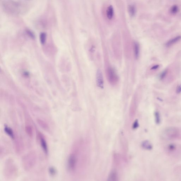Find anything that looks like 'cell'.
<instances>
[{"label":"cell","mask_w":181,"mask_h":181,"mask_svg":"<svg viewBox=\"0 0 181 181\" xmlns=\"http://www.w3.org/2000/svg\"><path fill=\"white\" fill-rule=\"evenodd\" d=\"M37 157L34 152H31L22 158V165L25 170H31L34 167L36 163Z\"/></svg>","instance_id":"cell-1"},{"label":"cell","mask_w":181,"mask_h":181,"mask_svg":"<svg viewBox=\"0 0 181 181\" xmlns=\"http://www.w3.org/2000/svg\"><path fill=\"white\" fill-rule=\"evenodd\" d=\"M76 150H74L69 156L67 161V168L69 171L74 173L76 170L77 166L78 157V153Z\"/></svg>","instance_id":"cell-2"},{"label":"cell","mask_w":181,"mask_h":181,"mask_svg":"<svg viewBox=\"0 0 181 181\" xmlns=\"http://www.w3.org/2000/svg\"><path fill=\"white\" fill-rule=\"evenodd\" d=\"M5 173L6 176L9 177L16 175L17 173V168L13 161L11 159L7 161L5 164Z\"/></svg>","instance_id":"cell-3"},{"label":"cell","mask_w":181,"mask_h":181,"mask_svg":"<svg viewBox=\"0 0 181 181\" xmlns=\"http://www.w3.org/2000/svg\"><path fill=\"white\" fill-rule=\"evenodd\" d=\"M106 73L108 80L110 84L114 85L117 83L118 81V76L113 69L111 67L108 68Z\"/></svg>","instance_id":"cell-4"},{"label":"cell","mask_w":181,"mask_h":181,"mask_svg":"<svg viewBox=\"0 0 181 181\" xmlns=\"http://www.w3.org/2000/svg\"><path fill=\"white\" fill-rule=\"evenodd\" d=\"M38 136L42 149H43L44 153L46 155H48L49 152L48 146L45 138L43 135L40 132L38 133Z\"/></svg>","instance_id":"cell-5"},{"label":"cell","mask_w":181,"mask_h":181,"mask_svg":"<svg viewBox=\"0 0 181 181\" xmlns=\"http://www.w3.org/2000/svg\"><path fill=\"white\" fill-rule=\"evenodd\" d=\"M96 83L98 87L103 88L104 80L102 72L100 69H98L96 74Z\"/></svg>","instance_id":"cell-6"},{"label":"cell","mask_w":181,"mask_h":181,"mask_svg":"<svg viewBox=\"0 0 181 181\" xmlns=\"http://www.w3.org/2000/svg\"><path fill=\"white\" fill-rule=\"evenodd\" d=\"M181 40V36H179L175 37L172 39L170 40L166 43L165 45L167 47H170L175 43H176L178 42L179 41Z\"/></svg>","instance_id":"cell-7"},{"label":"cell","mask_w":181,"mask_h":181,"mask_svg":"<svg viewBox=\"0 0 181 181\" xmlns=\"http://www.w3.org/2000/svg\"><path fill=\"white\" fill-rule=\"evenodd\" d=\"M4 131L5 133L7 135L9 136L12 140H14L15 139V136L14 133L11 127H9L7 125H4Z\"/></svg>","instance_id":"cell-8"},{"label":"cell","mask_w":181,"mask_h":181,"mask_svg":"<svg viewBox=\"0 0 181 181\" xmlns=\"http://www.w3.org/2000/svg\"><path fill=\"white\" fill-rule=\"evenodd\" d=\"M106 16L109 19L111 20L113 18L114 15V10L113 6H110L108 7L106 10Z\"/></svg>","instance_id":"cell-9"},{"label":"cell","mask_w":181,"mask_h":181,"mask_svg":"<svg viewBox=\"0 0 181 181\" xmlns=\"http://www.w3.org/2000/svg\"><path fill=\"white\" fill-rule=\"evenodd\" d=\"M37 123L45 131H48L49 127L48 124L45 121L42 120L41 119H38L37 120Z\"/></svg>","instance_id":"cell-10"},{"label":"cell","mask_w":181,"mask_h":181,"mask_svg":"<svg viewBox=\"0 0 181 181\" xmlns=\"http://www.w3.org/2000/svg\"><path fill=\"white\" fill-rule=\"evenodd\" d=\"M25 128L26 132L29 137L31 138L33 137V129L31 126L29 125H26Z\"/></svg>","instance_id":"cell-11"},{"label":"cell","mask_w":181,"mask_h":181,"mask_svg":"<svg viewBox=\"0 0 181 181\" xmlns=\"http://www.w3.org/2000/svg\"><path fill=\"white\" fill-rule=\"evenodd\" d=\"M134 50L135 58L137 59L139 56L140 46L139 45L137 42H135L134 44Z\"/></svg>","instance_id":"cell-12"},{"label":"cell","mask_w":181,"mask_h":181,"mask_svg":"<svg viewBox=\"0 0 181 181\" xmlns=\"http://www.w3.org/2000/svg\"><path fill=\"white\" fill-rule=\"evenodd\" d=\"M108 180L110 181H116L118 180V176L117 172L115 171H113L109 176Z\"/></svg>","instance_id":"cell-13"},{"label":"cell","mask_w":181,"mask_h":181,"mask_svg":"<svg viewBox=\"0 0 181 181\" xmlns=\"http://www.w3.org/2000/svg\"><path fill=\"white\" fill-rule=\"evenodd\" d=\"M128 11L131 16H134L136 14V10L135 6L134 5H131L128 7Z\"/></svg>","instance_id":"cell-14"},{"label":"cell","mask_w":181,"mask_h":181,"mask_svg":"<svg viewBox=\"0 0 181 181\" xmlns=\"http://www.w3.org/2000/svg\"><path fill=\"white\" fill-rule=\"evenodd\" d=\"M170 13L172 14L175 15L177 14L179 11V7L177 5H173L170 7Z\"/></svg>","instance_id":"cell-15"},{"label":"cell","mask_w":181,"mask_h":181,"mask_svg":"<svg viewBox=\"0 0 181 181\" xmlns=\"http://www.w3.org/2000/svg\"><path fill=\"white\" fill-rule=\"evenodd\" d=\"M49 172L52 176H54L56 175L57 172L55 167L51 166L49 168Z\"/></svg>","instance_id":"cell-16"},{"label":"cell","mask_w":181,"mask_h":181,"mask_svg":"<svg viewBox=\"0 0 181 181\" xmlns=\"http://www.w3.org/2000/svg\"><path fill=\"white\" fill-rule=\"evenodd\" d=\"M40 41L42 44H44L45 43L46 41V33H42L40 34Z\"/></svg>","instance_id":"cell-17"},{"label":"cell","mask_w":181,"mask_h":181,"mask_svg":"<svg viewBox=\"0 0 181 181\" xmlns=\"http://www.w3.org/2000/svg\"><path fill=\"white\" fill-rule=\"evenodd\" d=\"M167 73V70H166L164 71H163L162 72V73H161L160 77V80H163V79H164Z\"/></svg>","instance_id":"cell-18"},{"label":"cell","mask_w":181,"mask_h":181,"mask_svg":"<svg viewBox=\"0 0 181 181\" xmlns=\"http://www.w3.org/2000/svg\"><path fill=\"white\" fill-rule=\"evenodd\" d=\"M148 143V142H144L143 144V145L144 147L148 149H149L151 148V146L149 143L147 145Z\"/></svg>","instance_id":"cell-19"},{"label":"cell","mask_w":181,"mask_h":181,"mask_svg":"<svg viewBox=\"0 0 181 181\" xmlns=\"http://www.w3.org/2000/svg\"><path fill=\"white\" fill-rule=\"evenodd\" d=\"M176 93L178 94L181 93V84L177 86L176 89Z\"/></svg>","instance_id":"cell-20"},{"label":"cell","mask_w":181,"mask_h":181,"mask_svg":"<svg viewBox=\"0 0 181 181\" xmlns=\"http://www.w3.org/2000/svg\"><path fill=\"white\" fill-rule=\"evenodd\" d=\"M159 67L160 65L157 64V65H156L152 67V68H151V69H152V70H156V69H157L159 68Z\"/></svg>","instance_id":"cell-21"},{"label":"cell","mask_w":181,"mask_h":181,"mask_svg":"<svg viewBox=\"0 0 181 181\" xmlns=\"http://www.w3.org/2000/svg\"><path fill=\"white\" fill-rule=\"evenodd\" d=\"M137 122V121H136L134 124V125L133 128H137L138 127V123Z\"/></svg>","instance_id":"cell-22"}]
</instances>
